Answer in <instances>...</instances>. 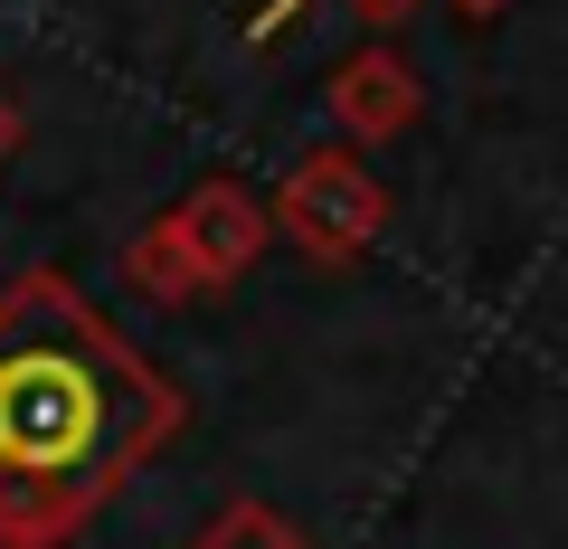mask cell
<instances>
[{"mask_svg":"<svg viewBox=\"0 0 568 549\" xmlns=\"http://www.w3.org/2000/svg\"><path fill=\"white\" fill-rule=\"evenodd\" d=\"M181 427L171 398L67 275L0 294V549H48Z\"/></svg>","mask_w":568,"mask_h":549,"instance_id":"obj_1","label":"cell"},{"mask_svg":"<svg viewBox=\"0 0 568 549\" xmlns=\"http://www.w3.org/2000/svg\"><path fill=\"white\" fill-rule=\"evenodd\" d=\"M275 10H304V0H275ZM275 10H265V20H275Z\"/></svg>","mask_w":568,"mask_h":549,"instance_id":"obj_2","label":"cell"}]
</instances>
